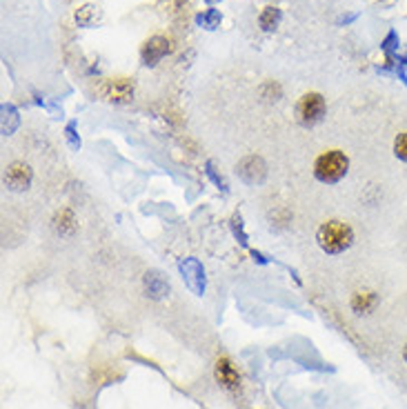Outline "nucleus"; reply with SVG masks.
Returning a JSON list of instances; mask_svg holds the SVG:
<instances>
[{
	"instance_id": "9d476101",
	"label": "nucleus",
	"mask_w": 407,
	"mask_h": 409,
	"mask_svg": "<svg viewBox=\"0 0 407 409\" xmlns=\"http://www.w3.org/2000/svg\"><path fill=\"white\" fill-rule=\"evenodd\" d=\"M143 285H145V292L149 299H154V301H163L165 296L170 294V280L165 278L160 271L156 269H149L145 278H143Z\"/></svg>"
},
{
	"instance_id": "f03ea898",
	"label": "nucleus",
	"mask_w": 407,
	"mask_h": 409,
	"mask_svg": "<svg viewBox=\"0 0 407 409\" xmlns=\"http://www.w3.org/2000/svg\"><path fill=\"white\" fill-rule=\"evenodd\" d=\"M347 169H350L347 156L343 152H338V150H332V152H325V154H321L319 158H316L314 176L325 185H334V182H338V180H343L347 176Z\"/></svg>"
},
{
	"instance_id": "ddd939ff",
	"label": "nucleus",
	"mask_w": 407,
	"mask_h": 409,
	"mask_svg": "<svg viewBox=\"0 0 407 409\" xmlns=\"http://www.w3.org/2000/svg\"><path fill=\"white\" fill-rule=\"evenodd\" d=\"M20 125V116H18V109L14 105L5 103L3 105V136H11Z\"/></svg>"
},
{
	"instance_id": "a211bd4d",
	"label": "nucleus",
	"mask_w": 407,
	"mask_h": 409,
	"mask_svg": "<svg viewBox=\"0 0 407 409\" xmlns=\"http://www.w3.org/2000/svg\"><path fill=\"white\" fill-rule=\"evenodd\" d=\"M65 138H67V143H69V147L74 152H78L81 150V136L76 134V122H69L67 125V129H65Z\"/></svg>"
},
{
	"instance_id": "20e7f679",
	"label": "nucleus",
	"mask_w": 407,
	"mask_h": 409,
	"mask_svg": "<svg viewBox=\"0 0 407 409\" xmlns=\"http://www.w3.org/2000/svg\"><path fill=\"white\" fill-rule=\"evenodd\" d=\"M178 269H181L185 285L196 296L205 294V269H202L198 258H183L181 263H178Z\"/></svg>"
},
{
	"instance_id": "f8f14e48",
	"label": "nucleus",
	"mask_w": 407,
	"mask_h": 409,
	"mask_svg": "<svg viewBox=\"0 0 407 409\" xmlns=\"http://www.w3.org/2000/svg\"><path fill=\"white\" fill-rule=\"evenodd\" d=\"M54 227L60 236H71V234L76 231V218H74L71 209H60L54 218Z\"/></svg>"
},
{
	"instance_id": "0eeeda50",
	"label": "nucleus",
	"mask_w": 407,
	"mask_h": 409,
	"mask_svg": "<svg viewBox=\"0 0 407 409\" xmlns=\"http://www.w3.org/2000/svg\"><path fill=\"white\" fill-rule=\"evenodd\" d=\"M32 167L27 163H11L5 171V185L11 192H25L32 185Z\"/></svg>"
},
{
	"instance_id": "2eb2a0df",
	"label": "nucleus",
	"mask_w": 407,
	"mask_h": 409,
	"mask_svg": "<svg viewBox=\"0 0 407 409\" xmlns=\"http://www.w3.org/2000/svg\"><path fill=\"white\" fill-rule=\"evenodd\" d=\"M98 18H100V11L94 5H85V7H81L78 11H76V22H78L81 27H92Z\"/></svg>"
},
{
	"instance_id": "f257e3e1",
	"label": "nucleus",
	"mask_w": 407,
	"mask_h": 409,
	"mask_svg": "<svg viewBox=\"0 0 407 409\" xmlns=\"http://www.w3.org/2000/svg\"><path fill=\"white\" fill-rule=\"evenodd\" d=\"M316 241H319V247L325 254H343L347 252L352 243H354V231L347 222L340 220H327L319 227V234H316Z\"/></svg>"
},
{
	"instance_id": "6e6552de",
	"label": "nucleus",
	"mask_w": 407,
	"mask_h": 409,
	"mask_svg": "<svg viewBox=\"0 0 407 409\" xmlns=\"http://www.w3.org/2000/svg\"><path fill=\"white\" fill-rule=\"evenodd\" d=\"M172 52V43L167 38H163V36H154V38H149L145 45H143V63L147 67H154L158 65L160 60Z\"/></svg>"
},
{
	"instance_id": "423d86ee",
	"label": "nucleus",
	"mask_w": 407,
	"mask_h": 409,
	"mask_svg": "<svg viewBox=\"0 0 407 409\" xmlns=\"http://www.w3.org/2000/svg\"><path fill=\"white\" fill-rule=\"evenodd\" d=\"M236 173L245 185H261L267 178V165L261 156H247L236 165Z\"/></svg>"
},
{
	"instance_id": "f3484780",
	"label": "nucleus",
	"mask_w": 407,
	"mask_h": 409,
	"mask_svg": "<svg viewBox=\"0 0 407 409\" xmlns=\"http://www.w3.org/2000/svg\"><path fill=\"white\" fill-rule=\"evenodd\" d=\"M394 154H396V158H401L403 163H407V131L399 134V138L394 141Z\"/></svg>"
},
{
	"instance_id": "4468645a",
	"label": "nucleus",
	"mask_w": 407,
	"mask_h": 409,
	"mask_svg": "<svg viewBox=\"0 0 407 409\" xmlns=\"http://www.w3.org/2000/svg\"><path fill=\"white\" fill-rule=\"evenodd\" d=\"M281 22V9L278 7H265L258 16V24L263 31H274Z\"/></svg>"
},
{
	"instance_id": "7ed1b4c3",
	"label": "nucleus",
	"mask_w": 407,
	"mask_h": 409,
	"mask_svg": "<svg viewBox=\"0 0 407 409\" xmlns=\"http://www.w3.org/2000/svg\"><path fill=\"white\" fill-rule=\"evenodd\" d=\"M325 116V98L321 94H305L296 105V118L303 127L319 125Z\"/></svg>"
},
{
	"instance_id": "dca6fc26",
	"label": "nucleus",
	"mask_w": 407,
	"mask_h": 409,
	"mask_svg": "<svg viewBox=\"0 0 407 409\" xmlns=\"http://www.w3.org/2000/svg\"><path fill=\"white\" fill-rule=\"evenodd\" d=\"M196 22L202 24L205 29H216L221 24V11L219 9H207L205 14H198Z\"/></svg>"
},
{
	"instance_id": "aec40b11",
	"label": "nucleus",
	"mask_w": 407,
	"mask_h": 409,
	"mask_svg": "<svg viewBox=\"0 0 407 409\" xmlns=\"http://www.w3.org/2000/svg\"><path fill=\"white\" fill-rule=\"evenodd\" d=\"M205 167H207V169H205V171H207V176H209V178L216 182V187H219V189H223V192H227V185H225V180L219 176V173L214 171V163H212V160H209V163H207Z\"/></svg>"
},
{
	"instance_id": "6ab92c4d",
	"label": "nucleus",
	"mask_w": 407,
	"mask_h": 409,
	"mask_svg": "<svg viewBox=\"0 0 407 409\" xmlns=\"http://www.w3.org/2000/svg\"><path fill=\"white\" fill-rule=\"evenodd\" d=\"M232 229H234V236L238 238V243L247 247V236H245V231H243V218H240L238 214L232 218Z\"/></svg>"
},
{
	"instance_id": "39448f33",
	"label": "nucleus",
	"mask_w": 407,
	"mask_h": 409,
	"mask_svg": "<svg viewBox=\"0 0 407 409\" xmlns=\"http://www.w3.org/2000/svg\"><path fill=\"white\" fill-rule=\"evenodd\" d=\"M98 94L111 103H130L134 98V82L130 78H111L98 87Z\"/></svg>"
},
{
	"instance_id": "9b49d317",
	"label": "nucleus",
	"mask_w": 407,
	"mask_h": 409,
	"mask_svg": "<svg viewBox=\"0 0 407 409\" xmlns=\"http://www.w3.org/2000/svg\"><path fill=\"white\" fill-rule=\"evenodd\" d=\"M352 309H354V314H359V316H363V314H370L372 309L378 305V296L374 294V292H370V289H363V292H356L354 296H352Z\"/></svg>"
},
{
	"instance_id": "412c9836",
	"label": "nucleus",
	"mask_w": 407,
	"mask_h": 409,
	"mask_svg": "<svg viewBox=\"0 0 407 409\" xmlns=\"http://www.w3.org/2000/svg\"><path fill=\"white\" fill-rule=\"evenodd\" d=\"M403 358H405V363H407V345H405V350H403Z\"/></svg>"
},
{
	"instance_id": "1a4fd4ad",
	"label": "nucleus",
	"mask_w": 407,
	"mask_h": 409,
	"mask_svg": "<svg viewBox=\"0 0 407 409\" xmlns=\"http://www.w3.org/2000/svg\"><path fill=\"white\" fill-rule=\"evenodd\" d=\"M214 374H216V380L221 382L223 389H227V392H238V387H240V374L236 371V367L230 363V358H219V361H216V367H214Z\"/></svg>"
}]
</instances>
